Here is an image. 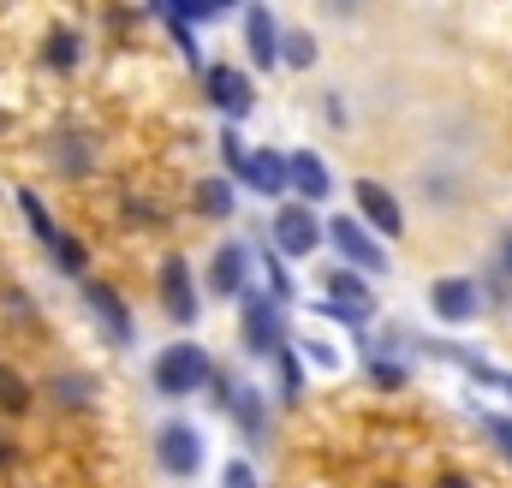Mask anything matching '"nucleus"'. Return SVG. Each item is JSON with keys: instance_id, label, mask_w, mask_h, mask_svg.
Masks as SVG:
<instances>
[{"instance_id": "4468645a", "label": "nucleus", "mask_w": 512, "mask_h": 488, "mask_svg": "<svg viewBox=\"0 0 512 488\" xmlns=\"http://www.w3.org/2000/svg\"><path fill=\"white\" fill-rule=\"evenodd\" d=\"M84 298H90V310H96V316L108 322V334H114V340L126 346V340H131V316H126V304H120V298H114L108 286H96V280L84 286Z\"/></svg>"}, {"instance_id": "f03ea898", "label": "nucleus", "mask_w": 512, "mask_h": 488, "mask_svg": "<svg viewBox=\"0 0 512 488\" xmlns=\"http://www.w3.org/2000/svg\"><path fill=\"white\" fill-rule=\"evenodd\" d=\"M155 453H161V471L167 477H197V465H203V441H197L191 423H161Z\"/></svg>"}, {"instance_id": "4be33fe9", "label": "nucleus", "mask_w": 512, "mask_h": 488, "mask_svg": "<svg viewBox=\"0 0 512 488\" xmlns=\"http://www.w3.org/2000/svg\"><path fill=\"white\" fill-rule=\"evenodd\" d=\"M221 155H227V167H233V173H245V167H251V155H245V137H239V131H221Z\"/></svg>"}, {"instance_id": "bb28decb", "label": "nucleus", "mask_w": 512, "mask_h": 488, "mask_svg": "<svg viewBox=\"0 0 512 488\" xmlns=\"http://www.w3.org/2000/svg\"><path fill=\"white\" fill-rule=\"evenodd\" d=\"M280 381H286V399H298V358L280 352Z\"/></svg>"}, {"instance_id": "f257e3e1", "label": "nucleus", "mask_w": 512, "mask_h": 488, "mask_svg": "<svg viewBox=\"0 0 512 488\" xmlns=\"http://www.w3.org/2000/svg\"><path fill=\"white\" fill-rule=\"evenodd\" d=\"M203 381H215V369H209V352L191 346V340H185V346H167V352L155 358V387L173 393V399H179V393H197Z\"/></svg>"}, {"instance_id": "a878e982", "label": "nucleus", "mask_w": 512, "mask_h": 488, "mask_svg": "<svg viewBox=\"0 0 512 488\" xmlns=\"http://www.w3.org/2000/svg\"><path fill=\"white\" fill-rule=\"evenodd\" d=\"M167 12H173V18H215L221 6H215V0H191V6H167Z\"/></svg>"}, {"instance_id": "c85d7f7f", "label": "nucleus", "mask_w": 512, "mask_h": 488, "mask_svg": "<svg viewBox=\"0 0 512 488\" xmlns=\"http://www.w3.org/2000/svg\"><path fill=\"white\" fill-rule=\"evenodd\" d=\"M227 488H256L251 465H239V459H233V465H227Z\"/></svg>"}, {"instance_id": "a211bd4d", "label": "nucleus", "mask_w": 512, "mask_h": 488, "mask_svg": "<svg viewBox=\"0 0 512 488\" xmlns=\"http://www.w3.org/2000/svg\"><path fill=\"white\" fill-rule=\"evenodd\" d=\"M280 60H286V66H310V60H316V36H304V30L280 36Z\"/></svg>"}, {"instance_id": "dca6fc26", "label": "nucleus", "mask_w": 512, "mask_h": 488, "mask_svg": "<svg viewBox=\"0 0 512 488\" xmlns=\"http://www.w3.org/2000/svg\"><path fill=\"white\" fill-rule=\"evenodd\" d=\"M197 209H203V215H215V221H221V215H233V185H227V179L197 185Z\"/></svg>"}, {"instance_id": "aec40b11", "label": "nucleus", "mask_w": 512, "mask_h": 488, "mask_svg": "<svg viewBox=\"0 0 512 488\" xmlns=\"http://www.w3.org/2000/svg\"><path fill=\"white\" fill-rule=\"evenodd\" d=\"M48 66H78V36L54 30V36H48Z\"/></svg>"}, {"instance_id": "7c9ffc66", "label": "nucleus", "mask_w": 512, "mask_h": 488, "mask_svg": "<svg viewBox=\"0 0 512 488\" xmlns=\"http://www.w3.org/2000/svg\"><path fill=\"white\" fill-rule=\"evenodd\" d=\"M501 262H507V274H512V233L501 239Z\"/></svg>"}, {"instance_id": "9b49d317", "label": "nucleus", "mask_w": 512, "mask_h": 488, "mask_svg": "<svg viewBox=\"0 0 512 488\" xmlns=\"http://www.w3.org/2000/svg\"><path fill=\"white\" fill-rule=\"evenodd\" d=\"M209 292L215 298H239L245 292V250L239 244H221L215 262H209Z\"/></svg>"}, {"instance_id": "0eeeda50", "label": "nucleus", "mask_w": 512, "mask_h": 488, "mask_svg": "<svg viewBox=\"0 0 512 488\" xmlns=\"http://www.w3.org/2000/svg\"><path fill=\"white\" fill-rule=\"evenodd\" d=\"M429 310H435L441 322H471V316H477V286L459 280V274H453V280H435V286H429Z\"/></svg>"}, {"instance_id": "f8f14e48", "label": "nucleus", "mask_w": 512, "mask_h": 488, "mask_svg": "<svg viewBox=\"0 0 512 488\" xmlns=\"http://www.w3.org/2000/svg\"><path fill=\"white\" fill-rule=\"evenodd\" d=\"M245 36H251L256 66H274V60H280V36H274V12H268V6H251V12H245Z\"/></svg>"}, {"instance_id": "393cba45", "label": "nucleus", "mask_w": 512, "mask_h": 488, "mask_svg": "<svg viewBox=\"0 0 512 488\" xmlns=\"http://www.w3.org/2000/svg\"><path fill=\"white\" fill-rule=\"evenodd\" d=\"M477 381H483V387H501V393L512 399V369H489V364H477Z\"/></svg>"}, {"instance_id": "7ed1b4c3", "label": "nucleus", "mask_w": 512, "mask_h": 488, "mask_svg": "<svg viewBox=\"0 0 512 488\" xmlns=\"http://www.w3.org/2000/svg\"><path fill=\"white\" fill-rule=\"evenodd\" d=\"M322 233H328V227H322L304 203H286V209L274 215V244H280L286 256H310V250L322 244Z\"/></svg>"}, {"instance_id": "2eb2a0df", "label": "nucleus", "mask_w": 512, "mask_h": 488, "mask_svg": "<svg viewBox=\"0 0 512 488\" xmlns=\"http://www.w3.org/2000/svg\"><path fill=\"white\" fill-rule=\"evenodd\" d=\"M245 179H251L256 191H262V197H274V191H286L292 167H286V161H280L274 149H256V155H251V167H245Z\"/></svg>"}, {"instance_id": "9d476101", "label": "nucleus", "mask_w": 512, "mask_h": 488, "mask_svg": "<svg viewBox=\"0 0 512 488\" xmlns=\"http://www.w3.org/2000/svg\"><path fill=\"white\" fill-rule=\"evenodd\" d=\"M245 346L251 352H280V310L268 298H251L245 304Z\"/></svg>"}, {"instance_id": "cd10ccee", "label": "nucleus", "mask_w": 512, "mask_h": 488, "mask_svg": "<svg viewBox=\"0 0 512 488\" xmlns=\"http://www.w3.org/2000/svg\"><path fill=\"white\" fill-rule=\"evenodd\" d=\"M54 256H60V262H66V268H72V274H78V268H84V250H78V244H72V239H60V244H54Z\"/></svg>"}, {"instance_id": "f3484780", "label": "nucleus", "mask_w": 512, "mask_h": 488, "mask_svg": "<svg viewBox=\"0 0 512 488\" xmlns=\"http://www.w3.org/2000/svg\"><path fill=\"white\" fill-rule=\"evenodd\" d=\"M18 209H24V221H30V227H36V239L48 244V250H54V244L66 239V233H54V221H48V215H42V203H36V197H30V191H18Z\"/></svg>"}, {"instance_id": "b1692460", "label": "nucleus", "mask_w": 512, "mask_h": 488, "mask_svg": "<svg viewBox=\"0 0 512 488\" xmlns=\"http://www.w3.org/2000/svg\"><path fill=\"white\" fill-rule=\"evenodd\" d=\"M483 429H489V441H495V447H501V453L512 459V417H489Z\"/></svg>"}, {"instance_id": "2f4dec72", "label": "nucleus", "mask_w": 512, "mask_h": 488, "mask_svg": "<svg viewBox=\"0 0 512 488\" xmlns=\"http://www.w3.org/2000/svg\"><path fill=\"white\" fill-rule=\"evenodd\" d=\"M441 488H471V483H465V477H447V483H441Z\"/></svg>"}, {"instance_id": "20e7f679", "label": "nucleus", "mask_w": 512, "mask_h": 488, "mask_svg": "<svg viewBox=\"0 0 512 488\" xmlns=\"http://www.w3.org/2000/svg\"><path fill=\"white\" fill-rule=\"evenodd\" d=\"M328 239L340 244V256H346L352 268H370V274H382V268H387V250H382L376 239H370V233H364V227H358L352 215L328 221Z\"/></svg>"}, {"instance_id": "423d86ee", "label": "nucleus", "mask_w": 512, "mask_h": 488, "mask_svg": "<svg viewBox=\"0 0 512 488\" xmlns=\"http://www.w3.org/2000/svg\"><path fill=\"white\" fill-rule=\"evenodd\" d=\"M322 286L334 292V304H328V310H334V316H346V322H364V316L376 310V298L364 292V280H358L352 268H334V274H328Z\"/></svg>"}, {"instance_id": "412c9836", "label": "nucleus", "mask_w": 512, "mask_h": 488, "mask_svg": "<svg viewBox=\"0 0 512 488\" xmlns=\"http://www.w3.org/2000/svg\"><path fill=\"white\" fill-rule=\"evenodd\" d=\"M54 399H60V405H90L84 375H60V381H54Z\"/></svg>"}, {"instance_id": "5701e85b", "label": "nucleus", "mask_w": 512, "mask_h": 488, "mask_svg": "<svg viewBox=\"0 0 512 488\" xmlns=\"http://www.w3.org/2000/svg\"><path fill=\"white\" fill-rule=\"evenodd\" d=\"M233 411H239V423H245V435H256V429H262V405H256L251 393H239V399H233Z\"/></svg>"}, {"instance_id": "c756f323", "label": "nucleus", "mask_w": 512, "mask_h": 488, "mask_svg": "<svg viewBox=\"0 0 512 488\" xmlns=\"http://www.w3.org/2000/svg\"><path fill=\"white\" fill-rule=\"evenodd\" d=\"M370 375H376L382 387H405V369H393V364H370Z\"/></svg>"}, {"instance_id": "ddd939ff", "label": "nucleus", "mask_w": 512, "mask_h": 488, "mask_svg": "<svg viewBox=\"0 0 512 488\" xmlns=\"http://www.w3.org/2000/svg\"><path fill=\"white\" fill-rule=\"evenodd\" d=\"M286 167H292V185L304 191V203H316V197H328V161H322V155H310V149H298V155H292Z\"/></svg>"}, {"instance_id": "1a4fd4ad", "label": "nucleus", "mask_w": 512, "mask_h": 488, "mask_svg": "<svg viewBox=\"0 0 512 488\" xmlns=\"http://www.w3.org/2000/svg\"><path fill=\"white\" fill-rule=\"evenodd\" d=\"M352 191H358V209H364V215H370V221L382 227L387 239H399V233H405V215H399V203L387 197V191L376 185V179H358Z\"/></svg>"}, {"instance_id": "39448f33", "label": "nucleus", "mask_w": 512, "mask_h": 488, "mask_svg": "<svg viewBox=\"0 0 512 488\" xmlns=\"http://www.w3.org/2000/svg\"><path fill=\"white\" fill-rule=\"evenodd\" d=\"M161 298H167V316H173V322H197V292H191L185 256H167V262H161Z\"/></svg>"}, {"instance_id": "6e6552de", "label": "nucleus", "mask_w": 512, "mask_h": 488, "mask_svg": "<svg viewBox=\"0 0 512 488\" xmlns=\"http://www.w3.org/2000/svg\"><path fill=\"white\" fill-rule=\"evenodd\" d=\"M209 102L221 108V114H251V78L245 72H233V66H209Z\"/></svg>"}, {"instance_id": "6ab92c4d", "label": "nucleus", "mask_w": 512, "mask_h": 488, "mask_svg": "<svg viewBox=\"0 0 512 488\" xmlns=\"http://www.w3.org/2000/svg\"><path fill=\"white\" fill-rule=\"evenodd\" d=\"M24 405H30V393H24V381H18L12 369H0V411H12V417H18Z\"/></svg>"}]
</instances>
